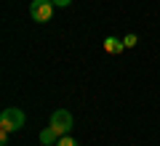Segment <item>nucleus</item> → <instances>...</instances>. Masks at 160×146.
I'll return each instance as SVG.
<instances>
[{"label": "nucleus", "mask_w": 160, "mask_h": 146, "mask_svg": "<svg viewBox=\"0 0 160 146\" xmlns=\"http://www.w3.org/2000/svg\"><path fill=\"white\" fill-rule=\"evenodd\" d=\"M24 112L16 106H8L3 109V114H0V130H8V133H13V130H22L24 128Z\"/></svg>", "instance_id": "obj_1"}, {"label": "nucleus", "mask_w": 160, "mask_h": 146, "mask_svg": "<svg viewBox=\"0 0 160 146\" xmlns=\"http://www.w3.org/2000/svg\"><path fill=\"white\" fill-rule=\"evenodd\" d=\"M53 8H56L53 0H32V3H29V16H32V21L46 24V21H51Z\"/></svg>", "instance_id": "obj_2"}, {"label": "nucleus", "mask_w": 160, "mask_h": 146, "mask_svg": "<svg viewBox=\"0 0 160 146\" xmlns=\"http://www.w3.org/2000/svg\"><path fill=\"white\" fill-rule=\"evenodd\" d=\"M51 128L56 130L59 135H67L69 130H72V114H69L67 109H56V112L51 114Z\"/></svg>", "instance_id": "obj_3"}, {"label": "nucleus", "mask_w": 160, "mask_h": 146, "mask_svg": "<svg viewBox=\"0 0 160 146\" xmlns=\"http://www.w3.org/2000/svg\"><path fill=\"white\" fill-rule=\"evenodd\" d=\"M102 45H104V51H107V53H112V56H115V53H123V48H126V43H123L120 37H112V35H109V37L104 40Z\"/></svg>", "instance_id": "obj_4"}, {"label": "nucleus", "mask_w": 160, "mask_h": 146, "mask_svg": "<svg viewBox=\"0 0 160 146\" xmlns=\"http://www.w3.org/2000/svg\"><path fill=\"white\" fill-rule=\"evenodd\" d=\"M56 141H59V133L48 125V128H43V133H40V144L43 146H56Z\"/></svg>", "instance_id": "obj_5"}, {"label": "nucleus", "mask_w": 160, "mask_h": 146, "mask_svg": "<svg viewBox=\"0 0 160 146\" xmlns=\"http://www.w3.org/2000/svg\"><path fill=\"white\" fill-rule=\"evenodd\" d=\"M56 146H80V144H78V141H75L72 135L67 133V135H59V141H56Z\"/></svg>", "instance_id": "obj_6"}, {"label": "nucleus", "mask_w": 160, "mask_h": 146, "mask_svg": "<svg viewBox=\"0 0 160 146\" xmlns=\"http://www.w3.org/2000/svg\"><path fill=\"white\" fill-rule=\"evenodd\" d=\"M123 43H126V48H133V45H136V35H126Z\"/></svg>", "instance_id": "obj_7"}, {"label": "nucleus", "mask_w": 160, "mask_h": 146, "mask_svg": "<svg viewBox=\"0 0 160 146\" xmlns=\"http://www.w3.org/2000/svg\"><path fill=\"white\" fill-rule=\"evenodd\" d=\"M69 3H72V0H53V6H56V8H67Z\"/></svg>", "instance_id": "obj_8"}, {"label": "nucleus", "mask_w": 160, "mask_h": 146, "mask_svg": "<svg viewBox=\"0 0 160 146\" xmlns=\"http://www.w3.org/2000/svg\"><path fill=\"white\" fill-rule=\"evenodd\" d=\"M0 144H3V146L8 144V130H0Z\"/></svg>", "instance_id": "obj_9"}]
</instances>
